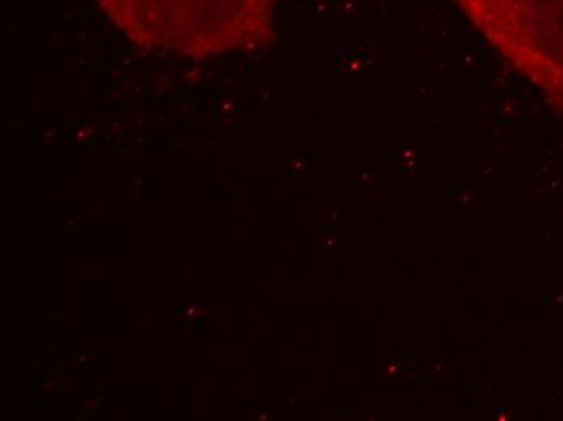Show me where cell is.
<instances>
[{
    "mask_svg": "<svg viewBox=\"0 0 563 421\" xmlns=\"http://www.w3.org/2000/svg\"><path fill=\"white\" fill-rule=\"evenodd\" d=\"M453 2L515 70L563 108V0Z\"/></svg>",
    "mask_w": 563,
    "mask_h": 421,
    "instance_id": "6da1fadb",
    "label": "cell"
}]
</instances>
